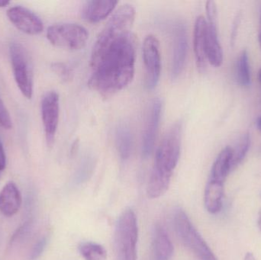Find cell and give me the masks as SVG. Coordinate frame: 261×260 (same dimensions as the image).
Listing matches in <instances>:
<instances>
[{
    "label": "cell",
    "instance_id": "cell-1",
    "mask_svg": "<svg viewBox=\"0 0 261 260\" xmlns=\"http://www.w3.org/2000/svg\"><path fill=\"white\" fill-rule=\"evenodd\" d=\"M136 38L115 26L104 27L92 50L89 86L103 97L123 90L135 75Z\"/></svg>",
    "mask_w": 261,
    "mask_h": 260
},
{
    "label": "cell",
    "instance_id": "cell-2",
    "mask_svg": "<svg viewBox=\"0 0 261 260\" xmlns=\"http://www.w3.org/2000/svg\"><path fill=\"white\" fill-rule=\"evenodd\" d=\"M182 131V122H176L166 133L156 150L147 186L153 193L162 195L168 190L173 170L179 161Z\"/></svg>",
    "mask_w": 261,
    "mask_h": 260
},
{
    "label": "cell",
    "instance_id": "cell-3",
    "mask_svg": "<svg viewBox=\"0 0 261 260\" xmlns=\"http://www.w3.org/2000/svg\"><path fill=\"white\" fill-rule=\"evenodd\" d=\"M138 227L136 215L132 209L122 212L115 230V249L117 260H137Z\"/></svg>",
    "mask_w": 261,
    "mask_h": 260
},
{
    "label": "cell",
    "instance_id": "cell-4",
    "mask_svg": "<svg viewBox=\"0 0 261 260\" xmlns=\"http://www.w3.org/2000/svg\"><path fill=\"white\" fill-rule=\"evenodd\" d=\"M173 227L184 245L200 260H218L205 240L201 236L187 213L181 209L175 210Z\"/></svg>",
    "mask_w": 261,
    "mask_h": 260
},
{
    "label": "cell",
    "instance_id": "cell-5",
    "mask_svg": "<svg viewBox=\"0 0 261 260\" xmlns=\"http://www.w3.org/2000/svg\"><path fill=\"white\" fill-rule=\"evenodd\" d=\"M47 38L53 45L71 50L82 49L87 44V28L76 23H61L50 26Z\"/></svg>",
    "mask_w": 261,
    "mask_h": 260
},
{
    "label": "cell",
    "instance_id": "cell-6",
    "mask_svg": "<svg viewBox=\"0 0 261 260\" xmlns=\"http://www.w3.org/2000/svg\"><path fill=\"white\" fill-rule=\"evenodd\" d=\"M9 50L15 82L23 96L31 99L33 94V73L29 54L18 43L11 44Z\"/></svg>",
    "mask_w": 261,
    "mask_h": 260
},
{
    "label": "cell",
    "instance_id": "cell-7",
    "mask_svg": "<svg viewBox=\"0 0 261 260\" xmlns=\"http://www.w3.org/2000/svg\"><path fill=\"white\" fill-rule=\"evenodd\" d=\"M143 59L145 67V85L152 90L159 82L161 72L160 43L154 35H147L143 44Z\"/></svg>",
    "mask_w": 261,
    "mask_h": 260
},
{
    "label": "cell",
    "instance_id": "cell-8",
    "mask_svg": "<svg viewBox=\"0 0 261 260\" xmlns=\"http://www.w3.org/2000/svg\"><path fill=\"white\" fill-rule=\"evenodd\" d=\"M206 57L214 67H220L223 62V51L219 42L217 28V7L216 3H206Z\"/></svg>",
    "mask_w": 261,
    "mask_h": 260
},
{
    "label": "cell",
    "instance_id": "cell-9",
    "mask_svg": "<svg viewBox=\"0 0 261 260\" xmlns=\"http://www.w3.org/2000/svg\"><path fill=\"white\" fill-rule=\"evenodd\" d=\"M60 114V98L58 93L50 91L46 93L41 102V117L49 146L55 142Z\"/></svg>",
    "mask_w": 261,
    "mask_h": 260
},
{
    "label": "cell",
    "instance_id": "cell-10",
    "mask_svg": "<svg viewBox=\"0 0 261 260\" xmlns=\"http://www.w3.org/2000/svg\"><path fill=\"white\" fill-rule=\"evenodd\" d=\"M162 103L161 99H154L147 110L145 125L142 137V155L147 157L150 155L153 148L161 120Z\"/></svg>",
    "mask_w": 261,
    "mask_h": 260
},
{
    "label": "cell",
    "instance_id": "cell-11",
    "mask_svg": "<svg viewBox=\"0 0 261 260\" xmlns=\"http://www.w3.org/2000/svg\"><path fill=\"white\" fill-rule=\"evenodd\" d=\"M9 21L21 32L36 35L44 29L41 18L32 11L22 6H14L7 11Z\"/></svg>",
    "mask_w": 261,
    "mask_h": 260
},
{
    "label": "cell",
    "instance_id": "cell-12",
    "mask_svg": "<svg viewBox=\"0 0 261 260\" xmlns=\"http://www.w3.org/2000/svg\"><path fill=\"white\" fill-rule=\"evenodd\" d=\"M188 50L187 31L184 24H177L174 28L173 55L172 61V79H176L184 70Z\"/></svg>",
    "mask_w": 261,
    "mask_h": 260
},
{
    "label": "cell",
    "instance_id": "cell-13",
    "mask_svg": "<svg viewBox=\"0 0 261 260\" xmlns=\"http://www.w3.org/2000/svg\"><path fill=\"white\" fill-rule=\"evenodd\" d=\"M173 244L161 224H156L152 234V259L151 260H170L173 255Z\"/></svg>",
    "mask_w": 261,
    "mask_h": 260
},
{
    "label": "cell",
    "instance_id": "cell-14",
    "mask_svg": "<svg viewBox=\"0 0 261 260\" xmlns=\"http://www.w3.org/2000/svg\"><path fill=\"white\" fill-rule=\"evenodd\" d=\"M206 19L203 16L198 17L195 22L193 46L196 64L201 72L206 67Z\"/></svg>",
    "mask_w": 261,
    "mask_h": 260
},
{
    "label": "cell",
    "instance_id": "cell-15",
    "mask_svg": "<svg viewBox=\"0 0 261 260\" xmlns=\"http://www.w3.org/2000/svg\"><path fill=\"white\" fill-rule=\"evenodd\" d=\"M118 2L113 0H92L84 5L81 15L88 22L96 23L105 19L113 12Z\"/></svg>",
    "mask_w": 261,
    "mask_h": 260
},
{
    "label": "cell",
    "instance_id": "cell-16",
    "mask_svg": "<svg viewBox=\"0 0 261 260\" xmlns=\"http://www.w3.org/2000/svg\"><path fill=\"white\" fill-rule=\"evenodd\" d=\"M21 205V195L16 185L9 182L0 192V212L6 217L15 215Z\"/></svg>",
    "mask_w": 261,
    "mask_h": 260
},
{
    "label": "cell",
    "instance_id": "cell-17",
    "mask_svg": "<svg viewBox=\"0 0 261 260\" xmlns=\"http://www.w3.org/2000/svg\"><path fill=\"white\" fill-rule=\"evenodd\" d=\"M224 183L210 179L207 183L204 193V204L210 214L214 215L222 210L225 195Z\"/></svg>",
    "mask_w": 261,
    "mask_h": 260
},
{
    "label": "cell",
    "instance_id": "cell-18",
    "mask_svg": "<svg viewBox=\"0 0 261 260\" xmlns=\"http://www.w3.org/2000/svg\"><path fill=\"white\" fill-rule=\"evenodd\" d=\"M233 151L231 147L224 148L215 160L210 174V180L225 183L232 169Z\"/></svg>",
    "mask_w": 261,
    "mask_h": 260
},
{
    "label": "cell",
    "instance_id": "cell-19",
    "mask_svg": "<svg viewBox=\"0 0 261 260\" xmlns=\"http://www.w3.org/2000/svg\"><path fill=\"white\" fill-rule=\"evenodd\" d=\"M116 142L121 159L128 160L132 154L133 137L130 128L127 125H120L116 128Z\"/></svg>",
    "mask_w": 261,
    "mask_h": 260
},
{
    "label": "cell",
    "instance_id": "cell-20",
    "mask_svg": "<svg viewBox=\"0 0 261 260\" xmlns=\"http://www.w3.org/2000/svg\"><path fill=\"white\" fill-rule=\"evenodd\" d=\"M236 79L239 85L248 87L251 83V67L247 50H242L236 63Z\"/></svg>",
    "mask_w": 261,
    "mask_h": 260
},
{
    "label": "cell",
    "instance_id": "cell-21",
    "mask_svg": "<svg viewBox=\"0 0 261 260\" xmlns=\"http://www.w3.org/2000/svg\"><path fill=\"white\" fill-rule=\"evenodd\" d=\"M96 163V158L91 154L84 156L75 174V183L81 185L88 181L94 172Z\"/></svg>",
    "mask_w": 261,
    "mask_h": 260
},
{
    "label": "cell",
    "instance_id": "cell-22",
    "mask_svg": "<svg viewBox=\"0 0 261 260\" xmlns=\"http://www.w3.org/2000/svg\"><path fill=\"white\" fill-rule=\"evenodd\" d=\"M78 249L81 256L85 260L107 259V250L100 244L93 242L81 243Z\"/></svg>",
    "mask_w": 261,
    "mask_h": 260
},
{
    "label": "cell",
    "instance_id": "cell-23",
    "mask_svg": "<svg viewBox=\"0 0 261 260\" xmlns=\"http://www.w3.org/2000/svg\"><path fill=\"white\" fill-rule=\"evenodd\" d=\"M251 146V136L249 133L243 134L236 148H232V169H236L245 160Z\"/></svg>",
    "mask_w": 261,
    "mask_h": 260
},
{
    "label": "cell",
    "instance_id": "cell-24",
    "mask_svg": "<svg viewBox=\"0 0 261 260\" xmlns=\"http://www.w3.org/2000/svg\"><path fill=\"white\" fill-rule=\"evenodd\" d=\"M52 70L64 81H69L73 78V71L71 69L63 63H55L52 64Z\"/></svg>",
    "mask_w": 261,
    "mask_h": 260
},
{
    "label": "cell",
    "instance_id": "cell-25",
    "mask_svg": "<svg viewBox=\"0 0 261 260\" xmlns=\"http://www.w3.org/2000/svg\"><path fill=\"white\" fill-rule=\"evenodd\" d=\"M0 125L5 129H10L12 126L10 114L6 107L5 106L4 102H3L1 98H0Z\"/></svg>",
    "mask_w": 261,
    "mask_h": 260
},
{
    "label": "cell",
    "instance_id": "cell-26",
    "mask_svg": "<svg viewBox=\"0 0 261 260\" xmlns=\"http://www.w3.org/2000/svg\"><path fill=\"white\" fill-rule=\"evenodd\" d=\"M47 237H42L41 239L38 240V242L34 246L33 250L31 253V259H35L41 256V253L44 251L46 245H47Z\"/></svg>",
    "mask_w": 261,
    "mask_h": 260
},
{
    "label": "cell",
    "instance_id": "cell-27",
    "mask_svg": "<svg viewBox=\"0 0 261 260\" xmlns=\"http://www.w3.org/2000/svg\"><path fill=\"white\" fill-rule=\"evenodd\" d=\"M6 166V156L3 143L0 140V170H3Z\"/></svg>",
    "mask_w": 261,
    "mask_h": 260
},
{
    "label": "cell",
    "instance_id": "cell-28",
    "mask_svg": "<svg viewBox=\"0 0 261 260\" xmlns=\"http://www.w3.org/2000/svg\"><path fill=\"white\" fill-rule=\"evenodd\" d=\"M241 21V14L239 13L237 15V17L236 18V20L234 21V25H233L232 32H231V42L232 44H234V38H236V31H238V27H239V24H240Z\"/></svg>",
    "mask_w": 261,
    "mask_h": 260
},
{
    "label": "cell",
    "instance_id": "cell-29",
    "mask_svg": "<svg viewBox=\"0 0 261 260\" xmlns=\"http://www.w3.org/2000/svg\"><path fill=\"white\" fill-rule=\"evenodd\" d=\"M245 260H256L254 255L251 252L246 253L245 256Z\"/></svg>",
    "mask_w": 261,
    "mask_h": 260
},
{
    "label": "cell",
    "instance_id": "cell-30",
    "mask_svg": "<svg viewBox=\"0 0 261 260\" xmlns=\"http://www.w3.org/2000/svg\"><path fill=\"white\" fill-rule=\"evenodd\" d=\"M9 1H5V0H0V8L6 7V6H9Z\"/></svg>",
    "mask_w": 261,
    "mask_h": 260
},
{
    "label": "cell",
    "instance_id": "cell-31",
    "mask_svg": "<svg viewBox=\"0 0 261 260\" xmlns=\"http://www.w3.org/2000/svg\"><path fill=\"white\" fill-rule=\"evenodd\" d=\"M257 224H258L259 229H260L261 232V209L258 214V220H257Z\"/></svg>",
    "mask_w": 261,
    "mask_h": 260
},
{
    "label": "cell",
    "instance_id": "cell-32",
    "mask_svg": "<svg viewBox=\"0 0 261 260\" xmlns=\"http://www.w3.org/2000/svg\"><path fill=\"white\" fill-rule=\"evenodd\" d=\"M257 127L258 128L259 131L261 132V116L257 119Z\"/></svg>",
    "mask_w": 261,
    "mask_h": 260
},
{
    "label": "cell",
    "instance_id": "cell-33",
    "mask_svg": "<svg viewBox=\"0 0 261 260\" xmlns=\"http://www.w3.org/2000/svg\"><path fill=\"white\" fill-rule=\"evenodd\" d=\"M258 41H259V44H260V48H261V16H260V27H259Z\"/></svg>",
    "mask_w": 261,
    "mask_h": 260
},
{
    "label": "cell",
    "instance_id": "cell-34",
    "mask_svg": "<svg viewBox=\"0 0 261 260\" xmlns=\"http://www.w3.org/2000/svg\"><path fill=\"white\" fill-rule=\"evenodd\" d=\"M258 79H259V82H260V83L261 84V68H260V70H259Z\"/></svg>",
    "mask_w": 261,
    "mask_h": 260
},
{
    "label": "cell",
    "instance_id": "cell-35",
    "mask_svg": "<svg viewBox=\"0 0 261 260\" xmlns=\"http://www.w3.org/2000/svg\"><path fill=\"white\" fill-rule=\"evenodd\" d=\"M0 172H1V170H0Z\"/></svg>",
    "mask_w": 261,
    "mask_h": 260
}]
</instances>
